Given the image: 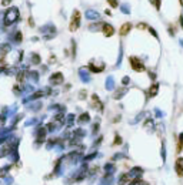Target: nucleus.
I'll use <instances>...</instances> for the list:
<instances>
[{
    "label": "nucleus",
    "mask_w": 183,
    "mask_h": 185,
    "mask_svg": "<svg viewBox=\"0 0 183 185\" xmlns=\"http://www.w3.org/2000/svg\"><path fill=\"white\" fill-rule=\"evenodd\" d=\"M107 3H109L112 7H117V0H107Z\"/></svg>",
    "instance_id": "15"
},
{
    "label": "nucleus",
    "mask_w": 183,
    "mask_h": 185,
    "mask_svg": "<svg viewBox=\"0 0 183 185\" xmlns=\"http://www.w3.org/2000/svg\"><path fill=\"white\" fill-rule=\"evenodd\" d=\"M17 16H19V10L17 9H10L9 12H7V24H10V23H13L15 20L17 19Z\"/></svg>",
    "instance_id": "4"
},
{
    "label": "nucleus",
    "mask_w": 183,
    "mask_h": 185,
    "mask_svg": "<svg viewBox=\"0 0 183 185\" xmlns=\"http://www.w3.org/2000/svg\"><path fill=\"white\" fill-rule=\"evenodd\" d=\"M103 34H104V37H112V36L115 34L113 26H110V24H103Z\"/></svg>",
    "instance_id": "7"
},
{
    "label": "nucleus",
    "mask_w": 183,
    "mask_h": 185,
    "mask_svg": "<svg viewBox=\"0 0 183 185\" xmlns=\"http://www.w3.org/2000/svg\"><path fill=\"white\" fill-rule=\"evenodd\" d=\"M180 6H183V0H180Z\"/></svg>",
    "instance_id": "24"
},
{
    "label": "nucleus",
    "mask_w": 183,
    "mask_h": 185,
    "mask_svg": "<svg viewBox=\"0 0 183 185\" xmlns=\"http://www.w3.org/2000/svg\"><path fill=\"white\" fill-rule=\"evenodd\" d=\"M49 81L51 83V84H62V83L65 81L63 73H60V71H56V73H53V74L50 76Z\"/></svg>",
    "instance_id": "3"
},
{
    "label": "nucleus",
    "mask_w": 183,
    "mask_h": 185,
    "mask_svg": "<svg viewBox=\"0 0 183 185\" xmlns=\"http://www.w3.org/2000/svg\"><path fill=\"white\" fill-rule=\"evenodd\" d=\"M129 182H132V175L130 174H123L119 179V185H126Z\"/></svg>",
    "instance_id": "9"
},
{
    "label": "nucleus",
    "mask_w": 183,
    "mask_h": 185,
    "mask_svg": "<svg viewBox=\"0 0 183 185\" xmlns=\"http://www.w3.org/2000/svg\"><path fill=\"white\" fill-rule=\"evenodd\" d=\"M16 40H19V41L22 40V33H17L16 34Z\"/></svg>",
    "instance_id": "21"
},
{
    "label": "nucleus",
    "mask_w": 183,
    "mask_h": 185,
    "mask_svg": "<svg viewBox=\"0 0 183 185\" xmlns=\"http://www.w3.org/2000/svg\"><path fill=\"white\" fill-rule=\"evenodd\" d=\"M175 169H176V174L182 178V177H183V158H177V160H176Z\"/></svg>",
    "instance_id": "5"
},
{
    "label": "nucleus",
    "mask_w": 183,
    "mask_h": 185,
    "mask_svg": "<svg viewBox=\"0 0 183 185\" xmlns=\"http://www.w3.org/2000/svg\"><path fill=\"white\" fill-rule=\"evenodd\" d=\"M3 124H4V118H3L1 116H0V128L3 127Z\"/></svg>",
    "instance_id": "20"
},
{
    "label": "nucleus",
    "mask_w": 183,
    "mask_h": 185,
    "mask_svg": "<svg viewBox=\"0 0 183 185\" xmlns=\"http://www.w3.org/2000/svg\"><path fill=\"white\" fill-rule=\"evenodd\" d=\"M80 120H82V121H84V120L87 121V120H89V114H82V118H80Z\"/></svg>",
    "instance_id": "18"
},
{
    "label": "nucleus",
    "mask_w": 183,
    "mask_h": 185,
    "mask_svg": "<svg viewBox=\"0 0 183 185\" xmlns=\"http://www.w3.org/2000/svg\"><path fill=\"white\" fill-rule=\"evenodd\" d=\"M132 30V23H125L122 27H120V30H119V33H120V36L122 37H125V36H127L129 34V32Z\"/></svg>",
    "instance_id": "6"
},
{
    "label": "nucleus",
    "mask_w": 183,
    "mask_h": 185,
    "mask_svg": "<svg viewBox=\"0 0 183 185\" xmlns=\"http://www.w3.org/2000/svg\"><path fill=\"white\" fill-rule=\"evenodd\" d=\"M92 100H93V107H99L100 110H103L102 102H100V100H99V97H97V96H92Z\"/></svg>",
    "instance_id": "12"
},
{
    "label": "nucleus",
    "mask_w": 183,
    "mask_h": 185,
    "mask_svg": "<svg viewBox=\"0 0 183 185\" xmlns=\"http://www.w3.org/2000/svg\"><path fill=\"white\" fill-rule=\"evenodd\" d=\"M80 26V12L79 10H74L73 12V16H72V20H70V32H76Z\"/></svg>",
    "instance_id": "1"
},
{
    "label": "nucleus",
    "mask_w": 183,
    "mask_h": 185,
    "mask_svg": "<svg viewBox=\"0 0 183 185\" xmlns=\"http://www.w3.org/2000/svg\"><path fill=\"white\" fill-rule=\"evenodd\" d=\"M84 94H87V93H86V91H84V90H83V91H80V96H79V97H80V98H82V100H83L84 97H86V96H84Z\"/></svg>",
    "instance_id": "19"
},
{
    "label": "nucleus",
    "mask_w": 183,
    "mask_h": 185,
    "mask_svg": "<svg viewBox=\"0 0 183 185\" xmlns=\"http://www.w3.org/2000/svg\"><path fill=\"white\" fill-rule=\"evenodd\" d=\"M103 68H104V66H100V67H96V66H95L93 63H90V64H89V70H92V73H100V71H102Z\"/></svg>",
    "instance_id": "11"
},
{
    "label": "nucleus",
    "mask_w": 183,
    "mask_h": 185,
    "mask_svg": "<svg viewBox=\"0 0 183 185\" xmlns=\"http://www.w3.org/2000/svg\"><path fill=\"white\" fill-rule=\"evenodd\" d=\"M7 171H9V168H1L0 169V178H3V177L7 174Z\"/></svg>",
    "instance_id": "14"
},
{
    "label": "nucleus",
    "mask_w": 183,
    "mask_h": 185,
    "mask_svg": "<svg viewBox=\"0 0 183 185\" xmlns=\"http://www.w3.org/2000/svg\"><path fill=\"white\" fill-rule=\"evenodd\" d=\"M180 23H182V27H183V17H180Z\"/></svg>",
    "instance_id": "23"
},
{
    "label": "nucleus",
    "mask_w": 183,
    "mask_h": 185,
    "mask_svg": "<svg viewBox=\"0 0 183 185\" xmlns=\"http://www.w3.org/2000/svg\"><path fill=\"white\" fill-rule=\"evenodd\" d=\"M12 150H13V145H12L10 142H7L6 145H3V147L0 148V158L4 157V155H7V154H10Z\"/></svg>",
    "instance_id": "8"
},
{
    "label": "nucleus",
    "mask_w": 183,
    "mask_h": 185,
    "mask_svg": "<svg viewBox=\"0 0 183 185\" xmlns=\"http://www.w3.org/2000/svg\"><path fill=\"white\" fill-rule=\"evenodd\" d=\"M146 26H148V24H145V23H139V24H137V27H139L140 30H142V29H146Z\"/></svg>",
    "instance_id": "16"
},
{
    "label": "nucleus",
    "mask_w": 183,
    "mask_h": 185,
    "mask_svg": "<svg viewBox=\"0 0 183 185\" xmlns=\"http://www.w3.org/2000/svg\"><path fill=\"white\" fill-rule=\"evenodd\" d=\"M150 33L153 34V36H154V37H157V33H156V32H154V30H153V29H150Z\"/></svg>",
    "instance_id": "22"
},
{
    "label": "nucleus",
    "mask_w": 183,
    "mask_h": 185,
    "mask_svg": "<svg viewBox=\"0 0 183 185\" xmlns=\"http://www.w3.org/2000/svg\"><path fill=\"white\" fill-rule=\"evenodd\" d=\"M129 63H130L132 68H133L134 71H137V73H142V71L146 70L143 61H142L140 58H137V57H130V58H129Z\"/></svg>",
    "instance_id": "2"
},
{
    "label": "nucleus",
    "mask_w": 183,
    "mask_h": 185,
    "mask_svg": "<svg viewBox=\"0 0 183 185\" xmlns=\"http://www.w3.org/2000/svg\"><path fill=\"white\" fill-rule=\"evenodd\" d=\"M40 60H39V56L37 54H33V63H39Z\"/></svg>",
    "instance_id": "17"
},
{
    "label": "nucleus",
    "mask_w": 183,
    "mask_h": 185,
    "mask_svg": "<svg viewBox=\"0 0 183 185\" xmlns=\"http://www.w3.org/2000/svg\"><path fill=\"white\" fill-rule=\"evenodd\" d=\"M157 91H159V84L157 83H153V84L150 85L148 94H149V97H154V96H157Z\"/></svg>",
    "instance_id": "10"
},
{
    "label": "nucleus",
    "mask_w": 183,
    "mask_h": 185,
    "mask_svg": "<svg viewBox=\"0 0 183 185\" xmlns=\"http://www.w3.org/2000/svg\"><path fill=\"white\" fill-rule=\"evenodd\" d=\"M119 144H122V137L116 135V137H115V142H113V145H119Z\"/></svg>",
    "instance_id": "13"
}]
</instances>
